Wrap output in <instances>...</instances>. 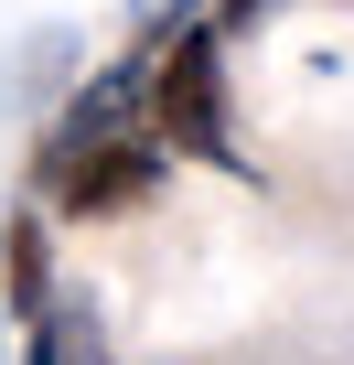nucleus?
<instances>
[{
  "instance_id": "obj_1",
  "label": "nucleus",
  "mask_w": 354,
  "mask_h": 365,
  "mask_svg": "<svg viewBox=\"0 0 354 365\" xmlns=\"http://www.w3.org/2000/svg\"><path fill=\"white\" fill-rule=\"evenodd\" d=\"M215 22H183L161 54H150V76H140V97H150V150L172 140V150H204V161H226V76H215Z\"/></svg>"
},
{
  "instance_id": "obj_5",
  "label": "nucleus",
  "mask_w": 354,
  "mask_h": 365,
  "mask_svg": "<svg viewBox=\"0 0 354 365\" xmlns=\"http://www.w3.org/2000/svg\"><path fill=\"white\" fill-rule=\"evenodd\" d=\"M33 365H97V322L86 312H43L33 322Z\"/></svg>"
},
{
  "instance_id": "obj_6",
  "label": "nucleus",
  "mask_w": 354,
  "mask_h": 365,
  "mask_svg": "<svg viewBox=\"0 0 354 365\" xmlns=\"http://www.w3.org/2000/svg\"><path fill=\"white\" fill-rule=\"evenodd\" d=\"M247 11H269V0H226V22H247ZM226 22H215V33H226Z\"/></svg>"
},
{
  "instance_id": "obj_2",
  "label": "nucleus",
  "mask_w": 354,
  "mask_h": 365,
  "mask_svg": "<svg viewBox=\"0 0 354 365\" xmlns=\"http://www.w3.org/2000/svg\"><path fill=\"white\" fill-rule=\"evenodd\" d=\"M54 182H65V215H140V205L161 194V150H150V140H108V150L65 161Z\"/></svg>"
},
{
  "instance_id": "obj_3",
  "label": "nucleus",
  "mask_w": 354,
  "mask_h": 365,
  "mask_svg": "<svg viewBox=\"0 0 354 365\" xmlns=\"http://www.w3.org/2000/svg\"><path fill=\"white\" fill-rule=\"evenodd\" d=\"M129 108H140V76H129V65H118V76H97V86H86L76 108H65V140H54V172H65V161H86V150H108Z\"/></svg>"
},
{
  "instance_id": "obj_4",
  "label": "nucleus",
  "mask_w": 354,
  "mask_h": 365,
  "mask_svg": "<svg viewBox=\"0 0 354 365\" xmlns=\"http://www.w3.org/2000/svg\"><path fill=\"white\" fill-rule=\"evenodd\" d=\"M0 301H11L22 322L54 312V269H43V226H33V215H22V226H0Z\"/></svg>"
}]
</instances>
